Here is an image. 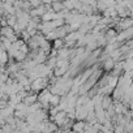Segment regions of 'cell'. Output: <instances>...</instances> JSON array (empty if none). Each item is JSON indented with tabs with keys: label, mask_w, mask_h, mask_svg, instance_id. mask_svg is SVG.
I'll return each mask as SVG.
<instances>
[{
	"label": "cell",
	"mask_w": 133,
	"mask_h": 133,
	"mask_svg": "<svg viewBox=\"0 0 133 133\" xmlns=\"http://www.w3.org/2000/svg\"><path fill=\"white\" fill-rule=\"evenodd\" d=\"M73 129H75L76 132H81V130L84 129V123H78L77 125H75V127H73Z\"/></svg>",
	"instance_id": "cell-2"
},
{
	"label": "cell",
	"mask_w": 133,
	"mask_h": 133,
	"mask_svg": "<svg viewBox=\"0 0 133 133\" xmlns=\"http://www.w3.org/2000/svg\"><path fill=\"white\" fill-rule=\"evenodd\" d=\"M63 9V4L59 2H52V12H60Z\"/></svg>",
	"instance_id": "cell-1"
}]
</instances>
